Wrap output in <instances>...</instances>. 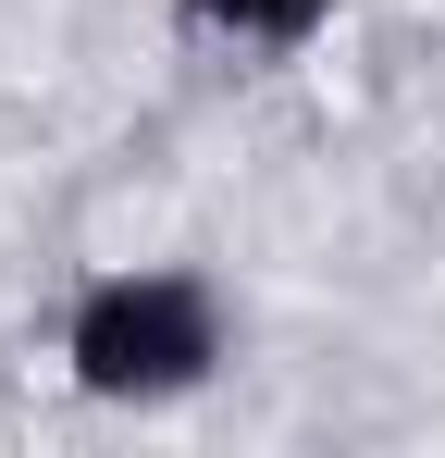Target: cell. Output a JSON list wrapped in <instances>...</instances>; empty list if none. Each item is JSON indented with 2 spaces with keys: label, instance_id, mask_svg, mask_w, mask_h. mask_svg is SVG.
<instances>
[{
  "label": "cell",
  "instance_id": "6da1fadb",
  "mask_svg": "<svg viewBox=\"0 0 445 458\" xmlns=\"http://www.w3.org/2000/svg\"><path fill=\"white\" fill-rule=\"evenodd\" d=\"M63 360H74L87 396H186V384L222 360V335H211V298H198V285H173V273H112V285H87Z\"/></svg>",
  "mask_w": 445,
  "mask_h": 458
},
{
  "label": "cell",
  "instance_id": "7a4b0ae2",
  "mask_svg": "<svg viewBox=\"0 0 445 458\" xmlns=\"http://www.w3.org/2000/svg\"><path fill=\"white\" fill-rule=\"evenodd\" d=\"M186 13H198V25H222V38H273V50H285V38H309L334 0H186Z\"/></svg>",
  "mask_w": 445,
  "mask_h": 458
}]
</instances>
